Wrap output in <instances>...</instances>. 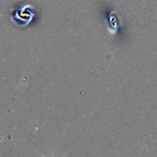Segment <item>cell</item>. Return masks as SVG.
I'll return each mask as SVG.
<instances>
[{"mask_svg": "<svg viewBox=\"0 0 157 157\" xmlns=\"http://www.w3.org/2000/svg\"><path fill=\"white\" fill-rule=\"evenodd\" d=\"M38 154H39L40 155V157H45V156H44V155H42V154H40V153H38ZM67 154H68V153H67ZM67 154H65V155H63V157H65V156H66V155H67ZM52 157H54V156H52Z\"/></svg>", "mask_w": 157, "mask_h": 157, "instance_id": "obj_1", "label": "cell"}]
</instances>
